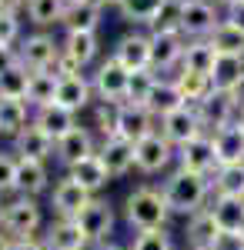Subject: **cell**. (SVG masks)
<instances>
[{
  "instance_id": "ab89813d",
  "label": "cell",
  "mask_w": 244,
  "mask_h": 250,
  "mask_svg": "<svg viewBox=\"0 0 244 250\" xmlns=\"http://www.w3.org/2000/svg\"><path fill=\"white\" fill-rule=\"evenodd\" d=\"M181 14H184V0H168L150 23V34H181Z\"/></svg>"
},
{
  "instance_id": "ba28073f",
  "label": "cell",
  "mask_w": 244,
  "mask_h": 250,
  "mask_svg": "<svg viewBox=\"0 0 244 250\" xmlns=\"http://www.w3.org/2000/svg\"><path fill=\"white\" fill-rule=\"evenodd\" d=\"M91 200H94V193L87 190L84 184H77L71 173L60 177L54 184V190H50V204H54V213L60 220H77V213L84 210Z\"/></svg>"
},
{
  "instance_id": "4fadbf2b",
  "label": "cell",
  "mask_w": 244,
  "mask_h": 250,
  "mask_svg": "<svg viewBox=\"0 0 244 250\" xmlns=\"http://www.w3.org/2000/svg\"><path fill=\"white\" fill-rule=\"evenodd\" d=\"M17 50H20V63H24L27 70H50L57 63V57H60V43H57L54 37H47V34L27 37Z\"/></svg>"
},
{
  "instance_id": "ffe728a7",
  "label": "cell",
  "mask_w": 244,
  "mask_h": 250,
  "mask_svg": "<svg viewBox=\"0 0 244 250\" xmlns=\"http://www.w3.org/2000/svg\"><path fill=\"white\" fill-rule=\"evenodd\" d=\"M14 144H17V157H27V160H44V164L54 157V147H57V140L50 134H44L34 120L24 127V134H20Z\"/></svg>"
},
{
  "instance_id": "f35d334b",
  "label": "cell",
  "mask_w": 244,
  "mask_h": 250,
  "mask_svg": "<svg viewBox=\"0 0 244 250\" xmlns=\"http://www.w3.org/2000/svg\"><path fill=\"white\" fill-rule=\"evenodd\" d=\"M154 87H157V74H154V70H137V74H131V80H127V100H124V104L147 107Z\"/></svg>"
},
{
  "instance_id": "7402d4cb",
  "label": "cell",
  "mask_w": 244,
  "mask_h": 250,
  "mask_svg": "<svg viewBox=\"0 0 244 250\" xmlns=\"http://www.w3.org/2000/svg\"><path fill=\"white\" fill-rule=\"evenodd\" d=\"M44 247L47 250H91V244L80 233L77 220H60L57 217L54 224L47 227V233H44Z\"/></svg>"
},
{
  "instance_id": "83f0119b",
  "label": "cell",
  "mask_w": 244,
  "mask_h": 250,
  "mask_svg": "<svg viewBox=\"0 0 244 250\" xmlns=\"http://www.w3.org/2000/svg\"><path fill=\"white\" fill-rule=\"evenodd\" d=\"M207 210L214 213L221 230H241L244 224V197H211Z\"/></svg>"
},
{
  "instance_id": "f907efd6",
  "label": "cell",
  "mask_w": 244,
  "mask_h": 250,
  "mask_svg": "<svg viewBox=\"0 0 244 250\" xmlns=\"http://www.w3.org/2000/svg\"><path fill=\"white\" fill-rule=\"evenodd\" d=\"M224 20H231L234 27H241V30H244V0H241V3H234V7L227 10V17H224Z\"/></svg>"
},
{
  "instance_id": "681fc988",
  "label": "cell",
  "mask_w": 244,
  "mask_h": 250,
  "mask_svg": "<svg viewBox=\"0 0 244 250\" xmlns=\"http://www.w3.org/2000/svg\"><path fill=\"white\" fill-rule=\"evenodd\" d=\"M10 250H47V247H44L40 237H14Z\"/></svg>"
},
{
  "instance_id": "4316f807",
  "label": "cell",
  "mask_w": 244,
  "mask_h": 250,
  "mask_svg": "<svg viewBox=\"0 0 244 250\" xmlns=\"http://www.w3.org/2000/svg\"><path fill=\"white\" fill-rule=\"evenodd\" d=\"M207 40H211V47L218 50V57H238V60H244V30H241V27H234L231 20H221Z\"/></svg>"
},
{
  "instance_id": "9c48e42d",
  "label": "cell",
  "mask_w": 244,
  "mask_h": 250,
  "mask_svg": "<svg viewBox=\"0 0 244 250\" xmlns=\"http://www.w3.org/2000/svg\"><path fill=\"white\" fill-rule=\"evenodd\" d=\"M221 20L224 17H218V7H214L211 0H184L181 34H184L188 40H207Z\"/></svg>"
},
{
  "instance_id": "94428289",
  "label": "cell",
  "mask_w": 244,
  "mask_h": 250,
  "mask_svg": "<svg viewBox=\"0 0 244 250\" xmlns=\"http://www.w3.org/2000/svg\"><path fill=\"white\" fill-rule=\"evenodd\" d=\"M238 233H241V237H244V224H241V230H238Z\"/></svg>"
},
{
  "instance_id": "60d3db41",
  "label": "cell",
  "mask_w": 244,
  "mask_h": 250,
  "mask_svg": "<svg viewBox=\"0 0 244 250\" xmlns=\"http://www.w3.org/2000/svg\"><path fill=\"white\" fill-rule=\"evenodd\" d=\"M127 250H174V237L168 227H157V230H137Z\"/></svg>"
},
{
  "instance_id": "d4e9b609",
  "label": "cell",
  "mask_w": 244,
  "mask_h": 250,
  "mask_svg": "<svg viewBox=\"0 0 244 250\" xmlns=\"http://www.w3.org/2000/svg\"><path fill=\"white\" fill-rule=\"evenodd\" d=\"M214 67H218V50L211 47V40H188L184 57H181V70L211 77V74H214Z\"/></svg>"
},
{
  "instance_id": "ac0fdd59",
  "label": "cell",
  "mask_w": 244,
  "mask_h": 250,
  "mask_svg": "<svg viewBox=\"0 0 244 250\" xmlns=\"http://www.w3.org/2000/svg\"><path fill=\"white\" fill-rule=\"evenodd\" d=\"M91 97H94V83L87 80V74H71V77H60L54 104H60V107L80 114V110L91 104Z\"/></svg>"
},
{
  "instance_id": "f546056e",
  "label": "cell",
  "mask_w": 244,
  "mask_h": 250,
  "mask_svg": "<svg viewBox=\"0 0 244 250\" xmlns=\"http://www.w3.org/2000/svg\"><path fill=\"white\" fill-rule=\"evenodd\" d=\"M218 233H221V227H218V220H214L211 210H201V213H194V217H188V247L211 250V244L218 240Z\"/></svg>"
},
{
  "instance_id": "8992f818",
  "label": "cell",
  "mask_w": 244,
  "mask_h": 250,
  "mask_svg": "<svg viewBox=\"0 0 244 250\" xmlns=\"http://www.w3.org/2000/svg\"><path fill=\"white\" fill-rule=\"evenodd\" d=\"M161 134L181 150L184 144L197 140V137H204L207 127H204V120H201V114H197V107H188V104H184V107L171 110L168 117H161Z\"/></svg>"
},
{
  "instance_id": "44dd1931",
  "label": "cell",
  "mask_w": 244,
  "mask_h": 250,
  "mask_svg": "<svg viewBox=\"0 0 244 250\" xmlns=\"http://www.w3.org/2000/svg\"><path fill=\"white\" fill-rule=\"evenodd\" d=\"M50 187V170L44 160H27L17 157V193L24 197H40V193Z\"/></svg>"
},
{
  "instance_id": "52a82bcc",
  "label": "cell",
  "mask_w": 244,
  "mask_h": 250,
  "mask_svg": "<svg viewBox=\"0 0 244 250\" xmlns=\"http://www.w3.org/2000/svg\"><path fill=\"white\" fill-rule=\"evenodd\" d=\"M127 80H131V70H124L114 57H107L97 67V74L91 77L94 97L104 100V104H117V107H121V104L127 100Z\"/></svg>"
},
{
  "instance_id": "d6986e66",
  "label": "cell",
  "mask_w": 244,
  "mask_h": 250,
  "mask_svg": "<svg viewBox=\"0 0 244 250\" xmlns=\"http://www.w3.org/2000/svg\"><path fill=\"white\" fill-rule=\"evenodd\" d=\"M100 3L97 0H74V3H67V10H64V30L67 34H94L97 23H100Z\"/></svg>"
},
{
  "instance_id": "74e56055",
  "label": "cell",
  "mask_w": 244,
  "mask_h": 250,
  "mask_svg": "<svg viewBox=\"0 0 244 250\" xmlns=\"http://www.w3.org/2000/svg\"><path fill=\"white\" fill-rule=\"evenodd\" d=\"M60 50L71 60H77L80 67H87L97 57V34H67V40L60 43Z\"/></svg>"
},
{
  "instance_id": "d590c367",
  "label": "cell",
  "mask_w": 244,
  "mask_h": 250,
  "mask_svg": "<svg viewBox=\"0 0 244 250\" xmlns=\"http://www.w3.org/2000/svg\"><path fill=\"white\" fill-rule=\"evenodd\" d=\"M168 0H124L117 10H121V17L127 20V23H137V27H150L154 17L161 14V7H164Z\"/></svg>"
},
{
  "instance_id": "816d5d0a",
  "label": "cell",
  "mask_w": 244,
  "mask_h": 250,
  "mask_svg": "<svg viewBox=\"0 0 244 250\" xmlns=\"http://www.w3.org/2000/svg\"><path fill=\"white\" fill-rule=\"evenodd\" d=\"M24 3H27V0H0V10H7V14H17Z\"/></svg>"
},
{
  "instance_id": "db71d44e",
  "label": "cell",
  "mask_w": 244,
  "mask_h": 250,
  "mask_svg": "<svg viewBox=\"0 0 244 250\" xmlns=\"http://www.w3.org/2000/svg\"><path fill=\"white\" fill-rule=\"evenodd\" d=\"M211 3H214V7H227V10H231V7H234V3H241V0H211Z\"/></svg>"
},
{
  "instance_id": "8fae6325",
  "label": "cell",
  "mask_w": 244,
  "mask_h": 250,
  "mask_svg": "<svg viewBox=\"0 0 244 250\" xmlns=\"http://www.w3.org/2000/svg\"><path fill=\"white\" fill-rule=\"evenodd\" d=\"M157 117L150 114L147 107H134V104H121V110H117V130H114V137H124V140H131V144H137V140H144V137H150L157 127Z\"/></svg>"
},
{
  "instance_id": "91938a15",
  "label": "cell",
  "mask_w": 244,
  "mask_h": 250,
  "mask_svg": "<svg viewBox=\"0 0 244 250\" xmlns=\"http://www.w3.org/2000/svg\"><path fill=\"white\" fill-rule=\"evenodd\" d=\"M188 250H207V247H188Z\"/></svg>"
},
{
  "instance_id": "ee69618b",
  "label": "cell",
  "mask_w": 244,
  "mask_h": 250,
  "mask_svg": "<svg viewBox=\"0 0 244 250\" xmlns=\"http://www.w3.org/2000/svg\"><path fill=\"white\" fill-rule=\"evenodd\" d=\"M17 193V157L0 154V197Z\"/></svg>"
},
{
  "instance_id": "603a6c76",
  "label": "cell",
  "mask_w": 244,
  "mask_h": 250,
  "mask_svg": "<svg viewBox=\"0 0 244 250\" xmlns=\"http://www.w3.org/2000/svg\"><path fill=\"white\" fill-rule=\"evenodd\" d=\"M34 124H37L44 134H50L54 140H60V137L71 134L74 127H80V124H77V114H74V110H67V107H60V104L40 107L37 114H34Z\"/></svg>"
},
{
  "instance_id": "2e32d148",
  "label": "cell",
  "mask_w": 244,
  "mask_h": 250,
  "mask_svg": "<svg viewBox=\"0 0 244 250\" xmlns=\"http://www.w3.org/2000/svg\"><path fill=\"white\" fill-rule=\"evenodd\" d=\"M97 154V147H94V134L87 130V127H74L67 137H60L57 140V147H54V157L71 170L74 164H80L84 157H91Z\"/></svg>"
},
{
  "instance_id": "7c38bea8",
  "label": "cell",
  "mask_w": 244,
  "mask_h": 250,
  "mask_svg": "<svg viewBox=\"0 0 244 250\" xmlns=\"http://www.w3.org/2000/svg\"><path fill=\"white\" fill-rule=\"evenodd\" d=\"M111 57L124 70H131V74L150 70V34H127V37H121Z\"/></svg>"
},
{
  "instance_id": "b9f144b4",
  "label": "cell",
  "mask_w": 244,
  "mask_h": 250,
  "mask_svg": "<svg viewBox=\"0 0 244 250\" xmlns=\"http://www.w3.org/2000/svg\"><path fill=\"white\" fill-rule=\"evenodd\" d=\"M241 74H244V60H238V57H218V67H214L211 80H214L218 90H227Z\"/></svg>"
},
{
  "instance_id": "bcb514c9",
  "label": "cell",
  "mask_w": 244,
  "mask_h": 250,
  "mask_svg": "<svg viewBox=\"0 0 244 250\" xmlns=\"http://www.w3.org/2000/svg\"><path fill=\"white\" fill-rule=\"evenodd\" d=\"M211 250H244V237L238 230H221L218 240L211 244Z\"/></svg>"
},
{
  "instance_id": "c3c4849f",
  "label": "cell",
  "mask_w": 244,
  "mask_h": 250,
  "mask_svg": "<svg viewBox=\"0 0 244 250\" xmlns=\"http://www.w3.org/2000/svg\"><path fill=\"white\" fill-rule=\"evenodd\" d=\"M227 97H231V104H234V107H238V114H241V110H244V74L227 87Z\"/></svg>"
},
{
  "instance_id": "277c9868",
  "label": "cell",
  "mask_w": 244,
  "mask_h": 250,
  "mask_svg": "<svg viewBox=\"0 0 244 250\" xmlns=\"http://www.w3.org/2000/svg\"><path fill=\"white\" fill-rule=\"evenodd\" d=\"M77 227L87 237L91 247H104V244H111V233L117 227V213H114V207L104 197H94L84 210L77 213Z\"/></svg>"
},
{
  "instance_id": "cb8c5ba5",
  "label": "cell",
  "mask_w": 244,
  "mask_h": 250,
  "mask_svg": "<svg viewBox=\"0 0 244 250\" xmlns=\"http://www.w3.org/2000/svg\"><path fill=\"white\" fill-rule=\"evenodd\" d=\"M214 150H218V164L231 167V164H244V134L238 124H227L221 130H214Z\"/></svg>"
},
{
  "instance_id": "5bb4252c",
  "label": "cell",
  "mask_w": 244,
  "mask_h": 250,
  "mask_svg": "<svg viewBox=\"0 0 244 250\" xmlns=\"http://www.w3.org/2000/svg\"><path fill=\"white\" fill-rule=\"evenodd\" d=\"M188 37L184 34H150V70L164 74L171 67H177L184 57Z\"/></svg>"
},
{
  "instance_id": "9a60e30c",
  "label": "cell",
  "mask_w": 244,
  "mask_h": 250,
  "mask_svg": "<svg viewBox=\"0 0 244 250\" xmlns=\"http://www.w3.org/2000/svg\"><path fill=\"white\" fill-rule=\"evenodd\" d=\"M197 114H201V120H204L207 134H214V130H221V127H227V124L238 120V107L231 104L227 90H218V87H214V90L197 104Z\"/></svg>"
},
{
  "instance_id": "7bdbcfd3",
  "label": "cell",
  "mask_w": 244,
  "mask_h": 250,
  "mask_svg": "<svg viewBox=\"0 0 244 250\" xmlns=\"http://www.w3.org/2000/svg\"><path fill=\"white\" fill-rule=\"evenodd\" d=\"M117 110H121L117 104H104V100L94 107V127L104 137H114V130H117Z\"/></svg>"
},
{
  "instance_id": "6f0895ef",
  "label": "cell",
  "mask_w": 244,
  "mask_h": 250,
  "mask_svg": "<svg viewBox=\"0 0 244 250\" xmlns=\"http://www.w3.org/2000/svg\"><path fill=\"white\" fill-rule=\"evenodd\" d=\"M94 250H124V247H117V244H104V247H94Z\"/></svg>"
},
{
  "instance_id": "e575fe53",
  "label": "cell",
  "mask_w": 244,
  "mask_h": 250,
  "mask_svg": "<svg viewBox=\"0 0 244 250\" xmlns=\"http://www.w3.org/2000/svg\"><path fill=\"white\" fill-rule=\"evenodd\" d=\"M30 74L24 63L10 67L7 74H0V100H27V90H30Z\"/></svg>"
},
{
  "instance_id": "d6a6232c",
  "label": "cell",
  "mask_w": 244,
  "mask_h": 250,
  "mask_svg": "<svg viewBox=\"0 0 244 250\" xmlns=\"http://www.w3.org/2000/svg\"><path fill=\"white\" fill-rule=\"evenodd\" d=\"M57 83H60V77L57 74H50V70H34L30 74V90H27V104L30 107H50L57 100Z\"/></svg>"
},
{
  "instance_id": "f5cc1de1",
  "label": "cell",
  "mask_w": 244,
  "mask_h": 250,
  "mask_svg": "<svg viewBox=\"0 0 244 250\" xmlns=\"http://www.w3.org/2000/svg\"><path fill=\"white\" fill-rule=\"evenodd\" d=\"M10 244H14V237L7 230H0V250H10Z\"/></svg>"
},
{
  "instance_id": "11a10c76",
  "label": "cell",
  "mask_w": 244,
  "mask_h": 250,
  "mask_svg": "<svg viewBox=\"0 0 244 250\" xmlns=\"http://www.w3.org/2000/svg\"><path fill=\"white\" fill-rule=\"evenodd\" d=\"M97 3H100V7H107V3H114V7H121L124 0H97Z\"/></svg>"
},
{
  "instance_id": "5b68a950",
  "label": "cell",
  "mask_w": 244,
  "mask_h": 250,
  "mask_svg": "<svg viewBox=\"0 0 244 250\" xmlns=\"http://www.w3.org/2000/svg\"><path fill=\"white\" fill-rule=\"evenodd\" d=\"M174 160H177V147L161 130H154L150 137L134 144V167L141 173H161V170H168Z\"/></svg>"
},
{
  "instance_id": "836d02e7",
  "label": "cell",
  "mask_w": 244,
  "mask_h": 250,
  "mask_svg": "<svg viewBox=\"0 0 244 250\" xmlns=\"http://www.w3.org/2000/svg\"><path fill=\"white\" fill-rule=\"evenodd\" d=\"M177 107H184V100H181V94H177L174 80L157 77V87H154V94H150V100H147V110L161 120V117H168L171 110H177Z\"/></svg>"
},
{
  "instance_id": "3957f363",
  "label": "cell",
  "mask_w": 244,
  "mask_h": 250,
  "mask_svg": "<svg viewBox=\"0 0 244 250\" xmlns=\"http://www.w3.org/2000/svg\"><path fill=\"white\" fill-rule=\"evenodd\" d=\"M40 224H44V213H40L37 197L14 193L10 200H3V230L10 237H34Z\"/></svg>"
},
{
  "instance_id": "30bf717a",
  "label": "cell",
  "mask_w": 244,
  "mask_h": 250,
  "mask_svg": "<svg viewBox=\"0 0 244 250\" xmlns=\"http://www.w3.org/2000/svg\"><path fill=\"white\" fill-rule=\"evenodd\" d=\"M177 167L211 177V173L221 167V164H218V150H214V137L204 134V137H197V140H191V144H184V147L177 150Z\"/></svg>"
},
{
  "instance_id": "8d00e7d4",
  "label": "cell",
  "mask_w": 244,
  "mask_h": 250,
  "mask_svg": "<svg viewBox=\"0 0 244 250\" xmlns=\"http://www.w3.org/2000/svg\"><path fill=\"white\" fill-rule=\"evenodd\" d=\"M67 10V0H27V17L34 27H50L60 23Z\"/></svg>"
},
{
  "instance_id": "7dc6e473",
  "label": "cell",
  "mask_w": 244,
  "mask_h": 250,
  "mask_svg": "<svg viewBox=\"0 0 244 250\" xmlns=\"http://www.w3.org/2000/svg\"><path fill=\"white\" fill-rule=\"evenodd\" d=\"M17 63H20V50L10 47V43H0V74H7V70L17 67Z\"/></svg>"
},
{
  "instance_id": "484cf974",
  "label": "cell",
  "mask_w": 244,
  "mask_h": 250,
  "mask_svg": "<svg viewBox=\"0 0 244 250\" xmlns=\"http://www.w3.org/2000/svg\"><path fill=\"white\" fill-rule=\"evenodd\" d=\"M67 173L74 177L77 184H84V187H87V190L94 193V197H97L100 190H104V187H107V180H111V173H107L104 160H100L97 154L84 157V160H80V164H74V167H71Z\"/></svg>"
},
{
  "instance_id": "6125c7cd",
  "label": "cell",
  "mask_w": 244,
  "mask_h": 250,
  "mask_svg": "<svg viewBox=\"0 0 244 250\" xmlns=\"http://www.w3.org/2000/svg\"><path fill=\"white\" fill-rule=\"evenodd\" d=\"M67 3H74V0H67Z\"/></svg>"
},
{
  "instance_id": "f1b7e54d",
  "label": "cell",
  "mask_w": 244,
  "mask_h": 250,
  "mask_svg": "<svg viewBox=\"0 0 244 250\" xmlns=\"http://www.w3.org/2000/svg\"><path fill=\"white\" fill-rule=\"evenodd\" d=\"M27 107H30L27 100H0V137L17 140L24 134V127L30 124Z\"/></svg>"
},
{
  "instance_id": "1f68e13d",
  "label": "cell",
  "mask_w": 244,
  "mask_h": 250,
  "mask_svg": "<svg viewBox=\"0 0 244 250\" xmlns=\"http://www.w3.org/2000/svg\"><path fill=\"white\" fill-rule=\"evenodd\" d=\"M211 190L214 197H244V164L218 167L211 173Z\"/></svg>"
},
{
  "instance_id": "6da1fadb",
  "label": "cell",
  "mask_w": 244,
  "mask_h": 250,
  "mask_svg": "<svg viewBox=\"0 0 244 250\" xmlns=\"http://www.w3.org/2000/svg\"><path fill=\"white\" fill-rule=\"evenodd\" d=\"M161 190H164V200H168L171 213H181V217H194V213L207 210V204L214 197L211 177L184 170V167H177V170L171 173L168 180L161 184Z\"/></svg>"
},
{
  "instance_id": "e0dca14e",
  "label": "cell",
  "mask_w": 244,
  "mask_h": 250,
  "mask_svg": "<svg viewBox=\"0 0 244 250\" xmlns=\"http://www.w3.org/2000/svg\"><path fill=\"white\" fill-rule=\"evenodd\" d=\"M97 157L104 160L111 177H124L134 170V144L124 137H104V144L97 147Z\"/></svg>"
},
{
  "instance_id": "680465c9",
  "label": "cell",
  "mask_w": 244,
  "mask_h": 250,
  "mask_svg": "<svg viewBox=\"0 0 244 250\" xmlns=\"http://www.w3.org/2000/svg\"><path fill=\"white\" fill-rule=\"evenodd\" d=\"M0 230H3V197H0Z\"/></svg>"
},
{
  "instance_id": "f6af8a7d",
  "label": "cell",
  "mask_w": 244,
  "mask_h": 250,
  "mask_svg": "<svg viewBox=\"0 0 244 250\" xmlns=\"http://www.w3.org/2000/svg\"><path fill=\"white\" fill-rule=\"evenodd\" d=\"M20 37V20L17 14H7V10H0V43H17Z\"/></svg>"
},
{
  "instance_id": "7a4b0ae2",
  "label": "cell",
  "mask_w": 244,
  "mask_h": 250,
  "mask_svg": "<svg viewBox=\"0 0 244 250\" xmlns=\"http://www.w3.org/2000/svg\"><path fill=\"white\" fill-rule=\"evenodd\" d=\"M124 217L134 230H157V227H168L171 220V207L164 200L161 187H137L127 193L124 200Z\"/></svg>"
},
{
  "instance_id": "4dcf8cb0",
  "label": "cell",
  "mask_w": 244,
  "mask_h": 250,
  "mask_svg": "<svg viewBox=\"0 0 244 250\" xmlns=\"http://www.w3.org/2000/svg\"><path fill=\"white\" fill-rule=\"evenodd\" d=\"M174 87H177V94H181V100H184L188 107H197V104L214 90V80L204 77V74H188V70H181V74L174 77Z\"/></svg>"
},
{
  "instance_id": "9f6ffc18",
  "label": "cell",
  "mask_w": 244,
  "mask_h": 250,
  "mask_svg": "<svg viewBox=\"0 0 244 250\" xmlns=\"http://www.w3.org/2000/svg\"><path fill=\"white\" fill-rule=\"evenodd\" d=\"M234 124H238V130H241V134H244V110H241V114H238V120H234Z\"/></svg>"
}]
</instances>
